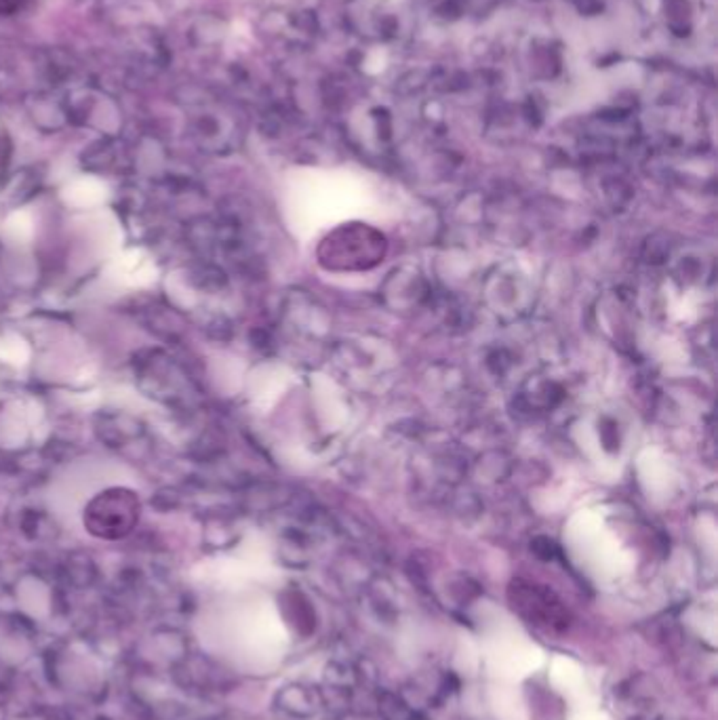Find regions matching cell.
<instances>
[{
	"label": "cell",
	"instance_id": "6da1fadb",
	"mask_svg": "<svg viewBox=\"0 0 718 720\" xmlns=\"http://www.w3.org/2000/svg\"><path fill=\"white\" fill-rule=\"evenodd\" d=\"M386 253V240L367 226H344L323 240L320 261L329 270H367Z\"/></svg>",
	"mask_w": 718,
	"mask_h": 720
},
{
	"label": "cell",
	"instance_id": "7a4b0ae2",
	"mask_svg": "<svg viewBox=\"0 0 718 720\" xmlns=\"http://www.w3.org/2000/svg\"><path fill=\"white\" fill-rule=\"evenodd\" d=\"M510 603L512 609L529 624L546 630H565L569 625V614L552 592L541 585L514 582L510 585Z\"/></svg>",
	"mask_w": 718,
	"mask_h": 720
}]
</instances>
